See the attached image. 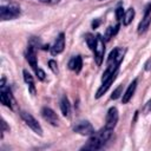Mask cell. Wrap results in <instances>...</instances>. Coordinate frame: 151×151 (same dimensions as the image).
<instances>
[{
	"label": "cell",
	"mask_w": 151,
	"mask_h": 151,
	"mask_svg": "<svg viewBox=\"0 0 151 151\" xmlns=\"http://www.w3.org/2000/svg\"><path fill=\"white\" fill-rule=\"evenodd\" d=\"M112 129L104 127L98 132H93L87 140V143L81 147V150H99L103 147L106 142H109L112 137Z\"/></svg>",
	"instance_id": "cell-1"
},
{
	"label": "cell",
	"mask_w": 151,
	"mask_h": 151,
	"mask_svg": "<svg viewBox=\"0 0 151 151\" xmlns=\"http://www.w3.org/2000/svg\"><path fill=\"white\" fill-rule=\"evenodd\" d=\"M20 15V8L15 5H1L0 7V19L1 20H12Z\"/></svg>",
	"instance_id": "cell-2"
},
{
	"label": "cell",
	"mask_w": 151,
	"mask_h": 151,
	"mask_svg": "<svg viewBox=\"0 0 151 151\" xmlns=\"http://www.w3.org/2000/svg\"><path fill=\"white\" fill-rule=\"evenodd\" d=\"M94 60L98 66L101 65L104 60V53H105V44H104V38H101L100 34L96 35V45H94Z\"/></svg>",
	"instance_id": "cell-3"
},
{
	"label": "cell",
	"mask_w": 151,
	"mask_h": 151,
	"mask_svg": "<svg viewBox=\"0 0 151 151\" xmlns=\"http://www.w3.org/2000/svg\"><path fill=\"white\" fill-rule=\"evenodd\" d=\"M20 116H21L22 120L26 123V125H27L28 127H31L37 134H39V136L42 134V127H41V125L38 123V120H37L31 113H28V112H26V111H21V112H20Z\"/></svg>",
	"instance_id": "cell-4"
},
{
	"label": "cell",
	"mask_w": 151,
	"mask_h": 151,
	"mask_svg": "<svg viewBox=\"0 0 151 151\" xmlns=\"http://www.w3.org/2000/svg\"><path fill=\"white\" fill-rule=\"evenodd\" d=\"M0 100L1 103L7 106V107H13V104H14V99L12 97V93H11V90L5 85V78L1 79V85H0Z\"/></svg>",
	"instance_id": "cell-5"
},
{
	"label": "cell",
	"mask_w": 151,
	"mask_h": 151,
	"mask_svg": "<svg viewBox=\"0 0 151 151\" xmlns=\"http://www.w3.org/2000/svg\"><path fill=\"white\" fill-rule=\"evenodd\" d=\"M73 131L81 134V136H91L94 132V129H93V126L90 122L80 120V122L76 123V125L73 126Z\"/></svg>",
	"instance_id": "cell-6"
},
{
	"label": "cell",
	"mask_w": 151,
	"mask_h": 151,
	"mask_svg": "<svg viewBox=\"0 0 151 151\" xmlns=\"http://www.w3.org/2000/svg\"><path fill=\"white\" fill-rule=\"evenodd\" d=\"M150 22H151V4H149L145 8L144 17H143V19H142V21L139 22V26H138V33L139 34L144 33L149 28Z\"/></svg>",
	"instance_id": "cell-7"
},
{
	"label": "cell",
	"mask_w": 151,
	"mask_h": 151,
	"mask_svg": "<svg viewBox=\"0 0 151 151\" xmlns=\"http://www.w3.org/2000/svg\"><path fill=\"white\" fill-rule=\"evenodd\" d=\"M41 116H42V118H44L47 123H50L51 125H53V126H57V125H58V122H59L58 116H57V113H55L52 109H50V107H44V109L41 110Z\"/></svg>",
	"instance_id": "cell-8"
},
{
	"label": "cell",
	"mask_w": 151,
	"mask_h": 151,
	"mask_svg": "<svg viewBox=\"0 0 151 151\" xmlns=\"http://www.w3.org/2000/svg\"><path fill=\"white\" fill-rule=\"evenodd\" d=\"M118 122V110L116 107H111L107 111L106 114V123H105V127L107 129H114V126L117 125Z\"/></svg>",
	"instance_id": "cell-9"
},
{
	"label": "cell",
	"mask_w": 151,
	"mask_h": 151,
	"mask_svg": "<svg viewBox=\"0 0 151 151\" xmlns=\"http://www.w3.org/2000/svg\"><path fill=\"white\" fill-rule=\"evenodd\" d=\"M64 47H65V35H64V33H60L58 35V38L55 39V42L52 46L51 52H52L53 55L59 54V53H61L64 51Z\"/></svg>",
	"instance_id": "cell-10"
},
{
	"label": "cell",
	"mask_w": 151,
	"mask_h": 151,
	"mask_svg": "<svg viewBox=\"0 0 151 151\" xmlns=\"http://www.w3.org/2000/svg\"><path fill=\"white\" fill-rule=\"evenodd\" d=\"M26 59H27L28 64L31 65V67L34 71H37L39 68V67H37L38 66V64H37V52H35V47L34 46H32V45L28 46L27 53H26Z\"/></svg>",
	"instance_id": "cell-11"
},
{
	"label": "cell",
	"mask_w": 151,
	"mask_h": 151,
	"mask_svg": "<svg viewBox=\"0 0 151 151\" xmlns=\"http://www.w3.org/2000/svg\"><path fill=\"white\" fill-rule=\"evenodd\" d=\"M116 77H117V72L114 73V74H112L110 78H107L106 80H104L103 81V84H101V86L98 88V91H97V93H96V98H100L107 90H109V87L111 86V84L113 83V80L116 79Z\"/></svg>",
	"instance_id": "cell-12"
},
{
	"label": "cell",
	"mask_w": 151,
	"mask_h": 151,
	"mask_svg": "<svg viewBox=\"0 0 151 151\" xmlns=\"http://www.w3.org/2000/svg\"><path fill=\"white\" fill-rule=\"evenodd\" d=\"M136 87H137V79H134V80L129 85V87L126 88L125 93L123 94V98H122L123 104L129 103V100L132 98V96H133V93H134V91H136Z\"/></svg>",
	"instance_id": "cell-13"
},
{
	"label": "cell",
	"mask_w": 151,
	"mask_h": 151,
	"mask_svg": "<svg viewBox=\"0 0 151 151\" xmlns=\"http://www.w3.org/2000/svg\"><path fill=\"white\" fill-rule=\"evenodd\" d=\"M81 66H83V60H81V57H80V55L73 57V58L70 60V63H68L70 70H73V71H76L77 73L80 72Z\"/></svg>",
	"instance_id": "cell-14"
},
{
	"label": "cell",
	"mask_w": 151,
	"mask_h": 151,
	"mask_svg": "<svg viewBox=\"0 0 151 151\" xmlns=\"http://www.w3.org/2000/svg\"><path fill=\"white\" fill-rule=\"evenodd\" d=\"M22 74H24V80H25V83L27 84L29 92L34 96V94H35V85H34V79H33V77H32L31 73H28V71H26V70H24Z\"/></svg>",
	"instance_id": "cell-15"
},
{
	"label": "cell",
	"mask_w": 151,
	"mask_h": 151,
	"mask_svg": "<svg viewBox=\"0 0 151 151\" xmlns=\"http://www.w3.org/2000/svg\"><path fill=\"white\" fill-rule=\"evenodd\" d=\"M60 110H61V113L63 116L65 117H70V113H71V105H70V101L67 99V97H63L61 100H60Z\"/></svg>",
	"instance_id": "cell-16"
},
{
	"label": "cell",
	"mask_w": 151,
	"mask_h": 151,
	"mask_svg": "<svg viewBox=\"0 0 151 151\" xmlns=\"http://www.w3.org/2000/svg\"><path fill=\"white\" fill-rule=\"evenodd\" d=\"M133 17H134V9L131 7V8H129V9L124 13V17H123V24H124L125 26L130 25V22L132 21Z\"/></svg>",
	"instance_id": "cell-17"
},
{
	"label": "cell",
	"mask_w": 151,
	"mask_h": 151,
	"mask_svg": "<svg viewBox=\"0 0 151 151\" xmlns=\"http://www.w3.org/2000/svg\"><path fill=\"white\" fill-rule=\"evenodd\" d=\"M118 28H119V25H116L114 27H107L106 28V32H105V35H104V40L105 41H109L116 33H117V31H118Z\"/></svg>",
	"instance_id": "cell-18"
},
{
	"label": "cell",
	"mask_w": 151,
	"mask_h": 151,
	"mask_svg": "<svg viewBox=\"0 0 151 151\" xmlns=\"http://www.w3.org/2000/svg\"><path fill=\"white\" fill-rule=\"evenodd\" d=\"M85 40H86V42H87L88 47L93 51V50H94V45H96V38H94V35H92V34L87 33V34L85 35Z\"/></svg>",
	"instance_id": "cell-19"
},
{
	"label": "cell",
	"mask_w": 151,
	"mask_h": 151,
	"mask_svg": "<svg viewBox=\"0 0 151 151\" xmlns=\"http://www.w3.org/2000/svg\"><path fill=\"white\" fill-rule=\"evenodd\" d=\"M123 17H124V12H123V7H117L116 8V18H117V20H122L123 19Z\"/></svg>",
	"instance_id": "cell-20"
},
{
	"label": "cell",
	"mask_w": 151,
	"mask_h": 151,
	"mask_svg": "<svg viewBox=\"0 0 151 151\" xmlns=\"http://www.w3.org/2000/svg\"><path fill=\"white\" fill-rule=\"evenodd\" d=\"M48 66H50V68L52 70L53 73H58V65H57V63L54 60H50L48 61Z\"/></svg>",
	"instance_id": "cell-21"
},
{
	"label": "cell",
	"mask_w": 151,
	"mask_h": 151,
	"mask_svg": "<svg viewBox=\"0 0 151 151\" xmlns=\"http://www.w3.org/2000/svg\"><path fill=\"white\" fill-rule=\"evenodd\" d=\"M120 92H122V85H120V86H118V87L113 91V93H112L111 98H112V99H117V98L120 96Z\"/></svg>",
	"instance_id": "cell-22"
},
{
	"label": "cell",
	"mask_w": 151,
	"mask_h": 151,
	"mask_svg": "<svg viewBox=\"0 0 151 151\" xmlns=\"http://www.w3.org/2000/svg\"><path fill=\"white\" fill-rule=\"evenodd\" d=\"M35 74H37V77H38L40 80H44V79H45V76H46L45 72H44L41 68H38V70L35 71Z\"/></svg>",
	"instance_id": "cell-23"
},
{
	"label": "cell",
	"mask_w": 151,
	"mask_h": 151,
	"mask_svg": "<svg viewBox=\"0 0 151 151\" xmlns=\"http://www.w3.org/2000/svg\"><path fill=\"white\" fill-rule=\"evenodd\" d=\"M40 2H44V4H48V5H54V4H58L60 2L61 0H38Z\"/></svg>",
	"instance_id": "cell-24"
},
{
	"label": "cell",
	"mask_w": 151,
	"mask_h": 151,
	"mask_svg": "<svg viewBox=\"0 0 151 151\" xmlns=\"http://www.w3.org/2000/svg\"><path fill=\"white\" fill-rule=\"evenodd\" d=\"M100 1H103V0H100Z\"/></svg>",
	"instance_id": "cell-25"
}]
</instances>
